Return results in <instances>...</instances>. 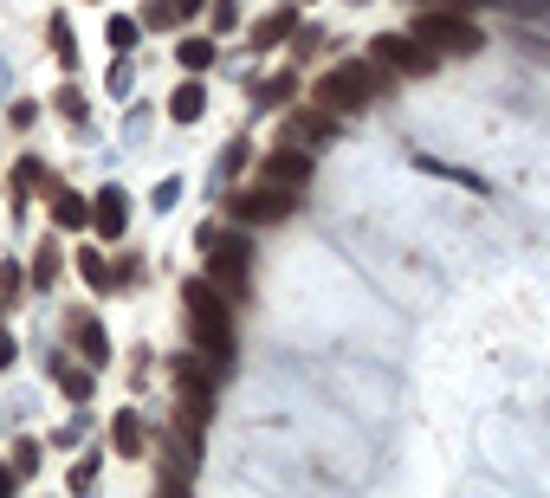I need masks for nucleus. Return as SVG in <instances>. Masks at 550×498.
Returning a JSON list of instances; mask_svg holds the SVG:
<instances>
[{
	"label": "nucleus",
	"instance_id": "a878e982",
	"mask_svg": "<svg viewBox=\"0 0 550 498\" xmlns=\"http://www.w3.org/2000/svg\"><path fill=\"white\" fill-rule=\"evenodd\" d=\"M182 201V182H156V207H175Z\"/></svg>",
	"mask_w": 550,
	"mask_h": 498
},
{
	"label": "nucleus",
	"instance_id": "9d476101",
	"mask_svg": "<svg viewBox=\"0 0 550 498\" xmlns=\"http://www.w3.org/2000/svg\"><path fill=\"white\" fill-rule=\"evenodd\" d=\"M110 447H117L123 460H143V447H149V434H143V414H130V408H123L117 421H110Z\"/></svg>",
	"mask_w": 550,
	"mask_h": 498
},
{
	"label": "nucleus",
	"instance_id": "f257e3e1",
	"mask_svg": "<svg viewBox=\"0 0 550 498\" xmlns=\"http://www.w3.org/2000/svg\"><path fill=\"white\" fill-rule=\"evenodd\" d=\"M201 240V259H208V285L220 298H240L246 292V240H233V233H195Z\"/></svg>",
	"mask_w": 550,
	"mask_h": 498
},
{
	"label": "nucleus",
	"instance_id": "20e7f679",
	"mask_svg": "<svg viewBox=\"0 0 550 498\" xmlns=\"http://www.w3.org/2000/svg\"><path fill=\"white\" fill-rule=\"evenodd\" d=\"M415 39H428L434 52H479V26L460 20V13H421Z\"/></svg>",
	"mask_w": 550,
	"mask_h": 498
},
{
	"label": "nucleus",
	"instance_id": "a211bd4d",
	"mask_svg": "<svg viewBox=\"0 0 550 498\" xmlns=\"http://www.w3.org/2000/svg\"><path fill=\"white\" fill-rule=\"evenodd\" d=\"M182 65L188 72H208L214 65V39H182Z\"/></svg>",
	"mask_w": 550,
	"mask_h": 498
},
{
	"label": "nucleus",
	"instance_id": "f03ea898",
	"mask_svg": "<svg viewBox=\"0 0 550 498\" xmlns=\"http://www.w3.org/2000/svg\"><path fill=\"white\" fill-rule=\"evenodd\" d=\"M188 317H195V343H201L208 356H227V350H233V330H227V298H220L208 279H195V285H188Z\"/></svg>",
	"mask_w": 550,
	"mask_h": 498
},
{
	"label": "nucleus",
	"instance_id": "393cba45",
	"mask_svg": "<svg viewBox=\"0 0 550 498\" xmlns=\"http://www.w3.org/2000/svg\"><path fill=\"white\" fill-rule=\"evenodd\" d=\"M33 466H39V447H33V440H20V447H13V473H33Z\"/></svg>",
	"mask_w": 550,
	"mask_h": 498
},
{
	"label": "nucleus",
	"instance_id": "5701e85b",
	"mask_svg": "<svg viewBox=\"0 0 550 498\" xmlns=\"http://www.w3.org/2000/svg\"><path fill=\"white\" fill-rule=\"evenodd\" d=\"M33 182H39V162H13V201H26Z\"/></svg>",
	"mask_w": 550,
	"mask_h": 498
},
{
	"label": "nucleus",
	"instance_id": "dca6fc26",
	"mask_svg": "<svg viewBox=\"0 0 550 498\" xmlns=\"http://www.w3.org/2000/svg\"><path fill=\"white\" fill-rule=\"evenodd\" d=\"M78 272H85V285H98V292H104L110 279H117V272H110V259L98 253V246H85V253H78Z\"/></svg>",
	"mask_w": 550,
	"mask_h": 498
},
{
	"label": "nucleus",
	"instance_id": "b1692460",
	"mask_svg": "<svg viewBox=\"0 0 550 498\" xmlns=\"http://www.w3.org/2000/svg\"><path fill=\"white\" fill-rule=\"evenodd\" d=\"M292 98V78H266V85H259V104H285Z\"/></svg>",
	"mask_w": 550,
	"mask_h": 498
},
{
	"label": "nucleus",
	"instance_id": "423d86ee",
	"mask_svg": "<svg viewBox=\"0 0 550 498\" xmlns=\"http://www.w3.org/2000/svg\"><path fill=\"white\" fill-rule=\"evenodd\" d=\"M292 214V188H246V195H233V220H246V227H266V220H285Z\"/></svg>",
	"mask_w": 550,
	"mask_h": 498
},
{
	"label": "nucleus",
	"instance_id": "39448f33",
	"mask_svg": "<svg viewBox=\"0 0 550 498\" xmlns=\"http://www.w3.org/2000/svg\"><path fill=\"white\" fill-rule=\"evenodd\" d=\"M369 59H376V65H395L402 78H421V72H434L440 52L428 46V39H395V33H382L376 46H369Z\"/></svg>",
	"mask_w": 550,
	"mask_h": 498
},
{
	"label": "nucleus",
	"instance_id": "2eb2a0df",
	"mask_svg": "<svg viewBox=\"0 0 550 498\" xmlns=\"http://www.w3.org/2000/svg\"><path fill=\"white\" fill-rule=\"evenodd\" d=\"M52 285H59V246H39V259H33V292H52Z\"/></svg>",
	"mask_w": 550,
	"mask_h": 498
},
{
	"label": "nucleus",
	"instance_id": "6e6552de",
	"mask_svg": "<svg viewBox=\"0 0 550 498\" xmlns=\"http://www.w3.org/2000/svg\"><path fill=\"white\" fill-rule=\"evenodd\" d=\"M285 136H292L298 149H318V143H330V110H324V104H318V110H292Z\"/></svg>",
	"mask_w": 550,
	"mask_h": 498
},
{
	"label": "nucleus",
	"instance_id": "ddd939ff",
	"mask_svg": "<svg viewBox=\"0 0 550 498\" xmlns=\"http://www.w3.org/2000/svg\"><path fill=\"white\" fill-rule=\"evenodd\" d=\"M52 376L65 382V395L72 401H85L91 395V369H78V363H65V356H52Z\"/></svg>",
	"mask_w": 550,
	"mask_h": 498
},
{
	"label": "nucleus",
	"instance_id": "6ab92c4d",
	"mask_svg": "<svg viewBox=\"0 0 550 498\" xmlns=\"http://www.w3.org/2000/svg\"><path fill=\"white\" fill-rule=\"evenodd\" d=\"M78 343H85V356H91V363H104V356H110V337H104L98 324H78Z\"/></svg>",
	"mask_w": 550,
	"mask_h": 498
},
{
	"label": "nucleus",
	"instance_id": "7ed1b4c3",
	"mask_svg": "<svg viewBox=\"0 0 550 498\" xmlns=\"http://www.w3.org/2000/svg\"><path fill=\"white\" fill-rule=\"evenodd\" d=\"M369 98H376V72H369L363 59H350V65H337V72H324V85H318V104L337 117V110H363Z\"/></svg>",
	"mask_w": 550,
	"mask_h": 498
},
{
	"label": "nucleus",
	"instance_id": "4be33fe9",
	"mask_svg": "<svg viewBox=\"0 0 550 498\" xmlns=\"http://www.w3.org/2000/svg\"><path fill=\"white\" fill-rule=\"evenodd\" d=\"M20 285H26V279H20V266H0V311H7L13 298H26Z\"/></svg>",
	"mask_w": 550,
	"mask_h": 498
},
{
	"label": "nucleus",
	"instance_id": "9b49d317",
	"mask_svg": "<svg viewBox=\"0 0 550 498\" xmlns=\"http://www.w3.org/2000/svg\"><path fill=\"white\" fill-rule=\"evenodd\" d=\"M52 220H59L65 233H78V227H91V207L72 195V188H52Z\"/></svg>",
	"mask_w": 550,
	"mask_h": 498
},
{
	"label": "nucleus",
	"instance_id": "bb28decb",
	"mask_svg": "<svg viewBox=\"0 0 550 498\" xmlns=\"http://www.w3.org/2000/svg\"><path fill=\"white\" fill-rule=\"evenodd\" d=\"M13 356H20V343H13L7 330H0V369H13Z\"/></svg>",
	"mask_w": 550,
	"mask_h": 498
},
{
	"label": "nucleus",
	"instance_id": "4468645a",
	"mask_svg": "<svg viewBox=\"0 0 550 498\" xmlns=\"http://www.w3.org/2000/svg\"><path fill=\"white\" fill-rule=\"evenodd\" d=\"M285 33H292V13L279 7V13H266V20H259V26H253V33H246V39H253V46H279Z\"/></svg>",
	"mask_w": 550,
	"mask_h": 498
},
{
	"label": "nucleus",
	"instance_id": "cd10ccee",
	"mask_svg": "<svg viewBox=\"0 0 550 498\" xmlns=\"http://www.w3.org/2000/svg\"><path fill=\"white\" fill-rule=\"evenodd\" d=\"M13 486H20V473H7V466H0V498H7Z\"/></svg>",
	"mask_w": 550,
	"mask_h": 498
},
{
	"label": "nucleus",
	"instance_id": "aec40b11",
	"mask_svg": "<svg viewBox=\"0 0 550 498\" xmlns=\"http://www.w3.org/2000/svg\"><path fill=\"white\" fill-rule=\"evenodd\" d=\"M136 33H143V26H136V20H123V13L110 20V46H117V52H130V46H136Z\"/></svg>",
	"mask_w": 550,
	"mask_h": 498
},
{
	"label": "nucleus",
	"instance_id": "1a4fd4ad",
	"mask_svg": "<svg viewBox=\"0 0 550 498\" xmlns=\"http://www.w3.org/2000/svg\"><path fill=\"white\" fill-rule=\"evenodd\" d=\"M123 220H130V201H123V188H104V195L91 201V227H98L104 240H117Z\"/></svg>",
	"mask_w": 550,
	"mask_h": 498
},
{
	"label": "nucleus",
	"instance_id": "c85d7f7f",
	"mask_svg": "<svg viewBox=\"0 0 550 498\" xmlns=\"http://www.w3.org/2000/svg\"><path fill=\"white\" fill-rule=\"evenodd\" d=\"M201 7V0H175V13H182V20H188V13H195Z\"/></svg>",
	"mask_w": 550,
	"mask_h": 498
},
{
	"label": "nucleus",
	"instance_id": "f3484780",
	"mask_svg": "<svg viewBox=\"0 0 550 498\" xmlns=\"http://www.w3.org/2000/svg\"><path fill=\"white\" fill-rule=\"evenodd\" d=\"M52 52H59V65H78V39H72V20H52Z\"/></svg>",
	"mask_w": 550,
	"mask_h": 498
},
{
	"label": "nucleus",
	"instance_id": "0eeeda50",
	"mask_svg": "<svg viewBox=\"0 0 550 498\" xmlns=\"http://www.w3.org/2000/svg\"><path fill=\"white\" fill-rule=\"evenodd\" d=\"M259 182H272V188L311 182V156H305V149H272V156L259 162Z\"/></svg>",
	"mask_w": 550,
	"mask_h": 498
},
{
	"label": "nucleus",
	"instance_id": "412c9836",
	"mask_svg": "<svg viewBox=\"0 0 550 498\" xmlns=\"http://www.w3.org/2000/svg\"><path fill=\"white\" fill-rule=\"evenodd\" d=\"M143 20L149 26H175L182 13H175V0H143Z\"/></svg>",
	"mask_w": 550,
	"mask_h": 498
},
{
	"label": "nucleus",
	"instance_id": "f8f14e48",
	"mask_svg": "<svg viewBox=\"0 0 550 498\" xmlns=\"http://www.w3.org/2000/svg\"><path fill=\"white\" fill-rule=\"evenodd\" d=\"M201 110H208V91H201V85H182V91L169 98V117H175V123H195Z\"/></svg>",
	"mask_w": 550,
	"mask_h": 498
}]
</instances>
